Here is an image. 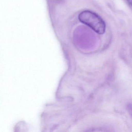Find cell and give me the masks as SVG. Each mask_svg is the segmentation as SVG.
Returning a JSON list of instances; mask_svg holds the SVG:
<instances>
[{"instance_id":"obj_1","label":"cell","mask_w":132,"mask_h":132,"mask_svg":"<svg viewBox=\"0 0 132 132\" xmlns=\"http://www.w3.org/2000/svg\"><path fill=\"white\" fill-rule=\"evenodd\" d=\"M78 18L80 22L89 27L97 34L102 35L105 33V21L95 13L90 11H84L79 14Z\"/></svg>"},{"instance_id":"obj_2","label":"cell","mask_w":132,"mask_h":132,"mask_svg":"<svg viewBox=\"0 0 132 132\" xmlns=\"http://www.w3.org/2000/svg\"><path fill=\"white\" fill-rule=\"evenodd\" d=\"M127 1H128L129 4L130 6H131L132 3V0H127Z\"/></svg>"}]
</instances>
